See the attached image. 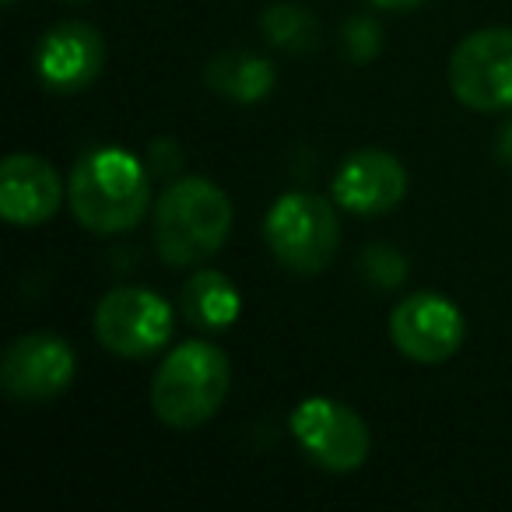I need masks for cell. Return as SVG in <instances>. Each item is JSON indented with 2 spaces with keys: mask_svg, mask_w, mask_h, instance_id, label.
Here are the masks:
<instances>
[{
  "mask_svg": "<svg viewBox=\"0 0 512 512\" xmlns=\"http://www.w3.org/2000/svg\"><path fill=\"white\" fill-rule=\"evenodd\" d=\"M67 200L78 218L95 235H120L144 221L151 207V172L148 162L130 155L127 148H92L74 162Z\"/></svg>",
  "mask_w": 512,
  "mask_h": 512,
  "instance_id": "cell-1",
  "label": "cell"
},
{
  "mask_svg": "<svg viewBox=\"0 0 512 512\" xmlns=\"http://www.w3.org/2000/svg\"><path fill=\"white\" fill-rule=\"evenodd\" d=\"M155 249L162 264L193 267L225 246L232 232V200L204 176H179L155 204Z\"/></svg>",
  "mask_w": 512,
  "mask_h": 512,
  "instance_id": "cell-2",
  "label": "cell"
},
{
  "mask_svg": "<svg viewBox=\"0 0 512 512\" xmlns=\"http://www.w3.org/2000/svg\"><path fill=\"white\" fill-rule=\"evenodd\" d=\"M232 386V362L211 341H186L165 355L151 379V411L165 428L190 432L221 411Z\"/></svg>",
  "mask_w": 512,
  "mask_h": 512,
  "instance_id": "cell-3",
  "label": "cell"
},
{
  "mask_svg": "<svg viewBox=\"0 0 512 512\" xmlns=\"http://www.w3.org/2000/svg\"><path fill=\"white\" fill-rule=\"evenodd\" d=\"M264 239L274 260L292 274H320L341 246V221L327 197L295 190L271 204Z\"/></svg>",
  "mask_w": 512,
  "mask_h": 512,
  "instance_id": "cell-4",
  "label": "cell"
},
{
  "mask_svg": "<svg viewBox=\"0 0 512 512\" xmlns=\"http://www.w3.org/2000/svg\"><path fill=\"white\" fill-rule=\"evenodd\" d=\"M95 337L120 358H151L172 337V309L151 288H113L95 306Z\"/></svg>",
  "mask_w": 512,
  "mask_h": 512,
  "instance_id": "cell-5",
  "label": "cell"
},
{
  "mask_svg": "<svg viewBox=\"0 0 512 512\" xmlns=\"http://www.w3.org/2000/svg\"><path fill=\"white\" fill-rule=\"evenodd\" d=\"M449 88L474 113L512 109V29L470 32L449 57Z\"/></svg>",
  "mask_w": 512,
  "mask_h": 512,
  "instance_id": "cell-6",
  "label": "cell"
},
{
  "mask_svg": "<svg viewBox=\"0 0 512 512\" xmlns=\"http://www.w3.org/2000/svg\"><path fill=\"white\" fill-rule=\"evenodd\" d=\"M292 435L299 449L330 474H351L369 460L372 435L351 407L330 397H306L292 411Z\"/></svg>",
  "mask_w": 512,
  "mask_h": 512,
  "instance_id": "cell-7",
  "label": "cell"
},
{
  "mask_svg": "<svg viewBox=\"0 0 512 512\" xmlns=\"http://www.w3.org/2000/svg\"><path fill=\"white\" fill-rule=\"evenodd\" d=\"M467 337L463 313L439 292H414L390 313V341L418 365H442Z\"/></svg>",
  "mask_w": 512,
  "mask_h": 512,
  "instance_id": "cell-8",
  "label": "cell"
},
{
  "mask_svg": "<svg viewBox=\"0 0 512 512\" xmlns=\"http://www.w3.org/2000/svg\"><path fill=\"white\" fill-rule=\"evenodd\" d=\"M78 358L57 334H22L0 358V383L22 404H50L74 383Z\"/></svg>",
  "mask_w": 512,
  "mask_h": 512,
  "instance_id": "cell-9",
  "label": "cell"
},
{
  "mask_svg": "<svg viewBox=\"0 0 512 512\" xmlns=\"http://www.w3.org/2000/svg\"><path fill=\"white\" fill-rule=\"evenodd\" d=\"M102 67H106V39L95 25L60 22L36 46V74L57 95L85 92L102 74Z\"/></svg>",
  "mask_w": 512,
  "mask_h": 512,
  "instance_id": "cell-10",
  "label": "cell"
},
{
  "mask_svg": "<svg viewBox=\"0 0 512 512\" xmlns=\"http://www.w3.org/2000/svg\"><path fill=\"white\" fill-rule=\"evenodd\" d=\"M407 197V169L383 148H362L341 162L334 200L351 214H386Z\"/></svg>",
  "mask_w": 512,
  "mask_h": 512,
  "instance_id": "cell-11",
  "label": "cell"
},
{
  "mask_svg": "<svg viewBox=\"0 0 512 512\" xmlns=\"http://www.w3.org/2000/svg\"><path fill=\"white\" fill-rule=\"evenodd\" d=\"M64 186L50 162L39 155H8L0 165V214L11 225L36 228L60 211Z\"/></svg>",
  "mask_w": 512,
  "mask_h": 512,
  "instance_id": "cell-12",
  "label": "cell"
},
{
  "mask_svg": "<svg viewBox=\"0 0 512 512\" xmlns=\"http://www.w3.org/2000/svg\"><path fill=\"white\" fill-rule=\"evenodd\" d=\"M204 85L221 99L253 106V102H264L274 92L278 71H274V64L267 57H256L249 50H225L207 60Z\"/></svg>",
  "mask_w": 512,
  "mask_h": 512,
  "instance_id": "cell-13",
  "label": "cell"
},
{
  "mask_svg": "<svg viewBox=\"0 0 512 512\" xmlns=\"http://www.w3.org/2000/svg\"><path fill=\"white\" fill-rule=\"evenodd\" d=\"M183 313L193 327L204 330H225L239 320L242 299L235 292L232 278H225L221 271H197L183 285Z\"/></svg>",
  "mask_w": 512,
  "mask_h": 512,
  "instance_id": "cell-14",
  "label": "cell"
},
{
  "mask_svg": "<svg viewBox=\"0 0 512 512\" xmlns=\"http://www.w3.org/2000/svg\"><path fill=\"white\" fill-rule=\"evenodd\" d=\"M260 36L285 53H313L320 46V18L302 4H271L260 15Z\"/></svg>",
  "mask_w": 512,
  "mask_h": 512,
  "instance_id": "cell-15",
  "label": "cell"
},
{
  "mask_svg": "<svg viewBox=\"0 0 512 512\" xmlns=\"http://www.w3.org/2000/svg\"><path fill=\"white\" fill-rule=\"evenodd\" d=\"M362 274L372 288L393 292L407 281V256L400 249L386 246V242H372L362 253Z\"/></svg>",
  "mask_w": 512,
  "mask_h": 512,
  "instance_id": "cell-16",
  "label": "cell"
},
{
  "mask_svg": "<svg viewBox=\"0 0 512 512\" xmlns=\"http://www.w3.org/2000/svg\"><path fill=\"white\" fill-rule=\"evenodd\" d=\"M344 50L355 64H369V60L379 57L383 50V29H379L376 18L369 15H355L348 25H344Z\"/></svg>",
  "mask_w": 512,
  "mask_h": 512,
  "instance_id": "cell-17",
  "label": "cell"
},
{
  "mask_svg": "<svg viewBox=\"0 0 512 512\" xmlns=\"http://www.w3.org/2000/svg\"><path fill=\"white\" fill-rule=\"evenodd\" d=\"M148 172L151 176H158V179H179L183 176V165H186V158H183V148H179V141H172V137H155V141L148 144Z\"/></svg>",
  "mask_w": 512,
  "mask_h": 512,
  "instance_id": "cell-18",
  "label": "cell"
},
{
  "mask_svg": "<svg viewBox=\"0 0 512 512\" xmlns=\"http://www.w3.org/2000/svg\"><path fill=\"white\" fill-rule=\"evenodd\" d=\"M495 158L512 169V116L498 127V134H495Z\"/></svg>",
  "mask_w": 512,
  "mask_h": 512,
  "instance_id": "cell-19",
  "label": "cell"
},
{
  "mask_svg": "<svg viewBox=\"0 0 512 512\" xmlns=\"http://www.w3.org/2000/svg\"><path fill=\"white\" fill-rule=\"evenodd\" d=\"M372 8H379V11H397V15H404V11H414V8H421L425 0H369Z\"/></svg>",
  "mask_w": 512,
  "mask_h": 512,
  "instance_id": "cell-20",
  "label": "cell"
},
{
  "mask_svg": "<svg viewBox=\"0 0 512 512\" xmlns=\"http://www.w3.org/2000/svg\"><path fill=\"white\" fill-rule=\"evenodd\" d=\"M4 4H15V0H4Z\"/></svg>",
  "mask_w": 512,
  "mask_h": 512,
  "instance_id": "cell-21",
  "label": "cell"
}]
</instances>
